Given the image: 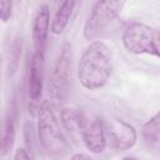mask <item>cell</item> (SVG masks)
<instances>
[{"label": "cell", "mask_w": 160, "mask_h": 160, "mask_svg": "<svg viewBox=\"0 0 160 160\" xmlns=\"http://www.w3.org/2000/svg\"><path fill=\"white\" fill-rule=\"evenodd\" d=\"M111 72V49L101 40L91 41L82 51L78 64L79 82L88 90H98L108 84Z\"/></svg>", "instance_id": "obj_1"}, {"label": "cell", "mask_w": 160, "mask_h": 160, "mask_svg": "<svg viewBox=\"0 0 160 160\" xmlns=\"http://www.w3.org/2000/svg\"><path fill=\"white\" fill-rule=\"evenodd\" d=\"M80 135L84 145L90 152L101 154L105 150L106 148L105 124L98 115L85 116Z\"/></svg>", "instance_id": "obj_7"}, {"label": "cell", "mask_w": 160, "mask_h": 160, "mask_svg": "<svg viewBox=\"0 0 160 160\" xmlns=\"http://www.w3.org/2000/svg\"><path fill=\"white\" fill-rule=\"evenodd\" d=\"M70 160H95V159H92V158H91L90 155H88V154L75 152V154H72V155H71Z\"/></svg>", "instance_id": "obj_16"}, {"label": "cell", "mask_w": 160, "mask_h": 160, "mask_svg": "<svg viewBox=\"0 0 160 160\" xmlns=\"http://www.w3.org/2000/svg\"><path fill=\"white\" fill-rule=\"evenodd\" d=\"M38 139L44 152L51 159L59 160L70 150V145L49 101H42L38 109Z\"/></svg>", "instance_id": "obj_2"}, {"label": "cell", "mask_w": 160, "mask_h": 160, "mask_svg": "<svg viewBox=\"0 0 160 160\" xmlns=\"http://www.w3.org/2000/svg\"><path fill=\"white\" fill-rule=\"evenodd\" d=\"M12 15V2L9 0L0 1V18L2 22H8Z\"/></svg>", "instance_id": "obj_14"}, {"label": "cell", "mask_w": 160, "mask_h": 160, "mask_svg": "<svg viewBox=\"0 0 160 160\" xmlns=\"http://www.w3.org/2000/svg\"><path fill=\"white\" fill-rule=\"evenodd\" d=\"M75 5H76V2L71 1V0H65L59 5V8L55 11L54 18L51 20V25H50V30L54 35H60L66 29V26L70 21V18L72 15Z\"/></svg>", "instance_id": "obj_11"}, {"label": "cell", "mask_w": 160, "mask_h": 160, "mask_svg": "<svg viewBox=\"0 0 160 160\" xmlns=\"http://www.w3.org/2000/svg\"><path fill=\"white\" fill-rule=\"evenodd\" d=\"M50 25L51 24H50L49 5L42 4L39 6L32 21V44L35 52L45 54Z\"/></svg>", "instance_id": "obj_9"}, {"label": "cell", "mask_w": 160, "mask_h": 160, "mask_svg": "<svg viewBox=\"0 0 160 160\" xmlns=\"http://www.w3.org/2000/svg\"><path fill=\"white\" fill-rule=\"evenodd\" d=\"M122 160H138L136 158H132V156H126V158H124Z\"/></svg>", "instance_id": "obj_17"}, {"label": "cell", "mask_w": 160, "mask_h": 160, "mask_svg": "<svg viewBox=\"0 0 160 160\" xmlns=\"http://www.w3.org/2000/svg\"><path fill=\"white\" fill-rule=\"evenodd\" d=\"M84 120L85 115L76 108H62L60 111V121L64 129L71 135L81 132Z\"/></svg>", "instance_id": "obj_13"}, {"label": "cell", "mask_w": 160, "mask_h": 160, "mask_svg": "<svg viewBox=\"0 0 160 160\" xmlns=\"http://www.w3.org/2000/svg\"><path fill=\"white\" fill-rule=\"evenodd\" d=\"M121 40L130 54L160 58V31L154 26L139 21L131 22L125 28Z\"/></svg>", "instance_id": "obj_3"}, {"label": "cell", "mask_w": 160, "mask_h": 160, "mask_svg": "<svg viewBox=\"0 0 160 160\" xmlns=\"http://www.w3.org/2000/svg\"><path fill=\"white\" fill-rule=\"evenodd\" d=\"M16 108L12 102L9 108L4 124H2V131H1V142H0V156L5 158L10 150L14 146L15 141V132H16Z\"/></svg>", "instance_id": "obj_10"}, {"label": "cell", "mask_w": 160, "mask_h": 160, "mask_svg": "<svg viewBox=\"0 0 160 160\" xmlns=\"http://www.w3.org/2000/svg\"><path fill=\"white\" fill-rule=\"evenodd\" d=\"M140 132L142 140L149 148L160 150V111L142 124Z\"/></svg>", "instance_id": "obj_12"}, {"label": "cell", "mask_w": 160, "mask_h": 160, "mask_svg": "<svg viewBox=\"0 0 160 160\" xmlns=\"http://www.w3.org/2000/svg\"><path fill=\"white\" fill-rule=\"evenodd\" d=\"M44 85V54L32 52L28 68V96L32 102L39 101Z\"/></svg>", "instance_id": "obj_8"}, {"label": "cell", "mask_w": 160, "mask_h": 160, "mask_svg": "<svg viewBox=\"0 0 160 160\" xmlns=\"http://www.w3.org/2000/svg\"><path fill=\"white\" fill-rule=\"evenodd\" d=\"M105 130L106 136L115 150L126 151L138 141L136 129L122 119H111L108 125H105Z\"/></svg>", "instance_id": "obj_6"}, {"label": "cell", "mask_w": 160, "mask_h": 160, "mask_svg": "<svg viewBox=\"0 0 160 160\" xmlns=\"http://www.w3.org/2000/svg\"><path fill=\"white\" fill-rule=\"evenodd\" d=\"M125 1H96L84 24V38L92 40L105 31L120 15Z\"/></svg>", "instance_id": "obj_4"}, {"label": "cell", "mask_w": 160, "mask_h": 160, "mask_svg": "<svg viewBox=\"0 0 160 160\" xmlns=\"http://www.w3.org/2000/svg\"><path fill=\"white\" fill-rule=\"evenodd\" d=\"M12 160H34V159H32V156L30 155V152L26 149L19 148V149H16Z\"/></svg>", "instance_id": "obj_15"}, {"label": "cell", "mask_w": 160, "mask_h": 160, "mask_svg": "<svg viewBox=\"0 0 160 160\" xmlns=\"http://www.w3.org/2000/svg\"><path fill=\"white\" fill-rule=\"evenodd\" d=\"M70 66H71V45L69 42H65L55 61L48 85L49 95L54 104L64 102L69 95Z\"/></svg>", "instance_id": "obj_5"}]
</instances>
